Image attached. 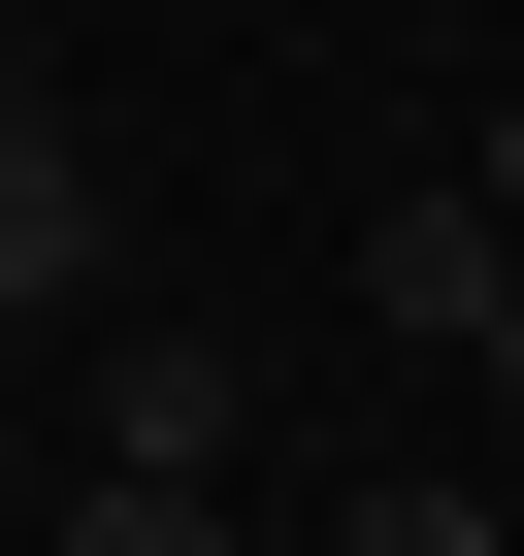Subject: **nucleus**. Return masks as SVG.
Listing matches in <instances>:
<instances>
[{"label":"nucleus","instance_id":"nucleus-1","mask_svg":"<svg viewBox=\"0 0 524 556\" xmlns=\"http://www.w3.org/2000/svg\"><path fill=\"white\" fill-rule=\"evenodd\" d=\"M361 328H426V361H491V328H524V229H491V164L361 197Z\"/></svg>","mask_w":524,"mask_h":556},{"label":"nucleus","instance_id":"nucleus-2","mask_svg":"<svg viewBox=\"0 0 524 556\" xmlns=\"http://www.w3.org/2000/svg\"><path fill=\"white\" fill-rule=\"evenodd\" d=\"M0 295H34V328H132V197H99V131H66V99L0 131Z\"/></svg>","mask_w":524,"mask_h":556},{"label":"nucleus","instance_id":"nucleus-3","mask_svg":"<svg viewBox=\"0 0 524 556\" xmlns=\"http://www.w3.org/2000/svg\"><path fill=\"white\" fill-rule=\"evenodd\" d=\"M229 426H262V361H229V328H99V458L229 491Z\"/></svg>","mask_w":524,"mask_h":556},{"label":"nucleus","instance_id":"nucleus-4","mask_svg":"<svg viewBox=\"0 0 524 556\" xmlns=\"http://www.w3.org/2000/svg\"><path fill=\"white\" fill-rule=\"evenodd\" d=\"M34 556H229V491H164V458H99V491L34 523Z\"/></svg>","mask_w":524,"mask_h":556},{"label":"nucleus","instance_id":"nucleus-5","mask_svg":"<svg viewBox=\"0 0 524 556\" xmlns=\"http://www.w3.org/2000/svg\"><path fill=\"white\" fill-rule=\"evenodd\" d=\"M328 556H524V523H491V491H426V458H394V491H328Z\"/></svg>","mask_w":524,"mask_h":556},{"label":"nucleus","instance_id":"nucleus-6","mask_svg":"<svg viewBox=\"0 0 524 556\" xmlns=\"http://www.w3.org/2000/svg\"><path fill=\"white\" fill-rule=\"evenodd\" d=\"M491 229H524V99H491Z\"/></svg>","mask_w":524,"mask_h":556},{"label":"nucleus","instance_id":"nucleus-7","mask_svg":"<svg viewBox=\"0 0 524 556\" xmlns=\"http://www.w3.org/2000/svg\"><path fill=\"white\" fill-rule=\"evenodd\" d=\"M491 426H524V328H491Z\"/></svg>","mask_w":524,"mask_h":556}]
</instances>
